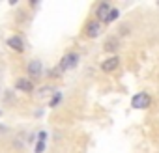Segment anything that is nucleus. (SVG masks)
Instances as JSON below:
<instances>
[{
	"mask_svg": "<svg viewBox=\"0 0 159 153\" xmlns=\"http://www.w3.org/2000/svg\"><path fill=\"white\" fill-rule=\"evenodd\" d=\"M150 103H152V97H150L146 92H140V94L133 95V99H131V107H133V108H139V110L148 108Z\"/></svg>",
	"mask_w": 159,
	"mask_h": 153,
	"instance_id": "1",
	"label": "nucleus"
},
{
	"mask_svg": "<svg viewBox=\"0 0 159 153\" xmlns=\"http://www.w3.org/2000/svg\"><path fill=\"white\" fill-rule=\"evenodd\" d=\"M77 60H79V56H77L75 52H69V54H66V56L60 60V63H58V69H60V71L73 69V67L77 65Z\"/></svg>",
	"mask_w": 159,
	"mask_h": 153,
	"instance_id": "2",
	"label": "nucleus"
},
{
	"mask_svg": "<svg viewBox=\"0 0 159 153\" xmlns=\"http://www.w3.org/2000/svg\"><path fill=\"white\" fill-rule=\"evenodd\" d=\"M111 4L109 2H101L99 6H98V10H96V17H98V21H107V17H109V13H111Z\"/></svg>",
	"mask_w": 159,
	"mask_h": 153,
	"instance_id": "3",
	"label": "nucleus"
},
{
	"mask_svg": "<svg viewBox=\"0 0 159 153\" xmlns=\"http://www.w3.org/2000/svg\"><path fill=\"white\" fill-rule=\"evenodd\" d=\"M101 34V24H99V21H90L88 24H86V36L88 37H98Z\"/></svg>",
	"mask_w": 159,
	"mask_h": 153,
	"instance_id": "4",
	"label": "nucleus"
},
{
	"mask_svg": "<svg viewBox=\"0 0 159 153\" xmlns=\"http://www.w3.org/2000/svg\"><path fill=\"white\" fill-rule=\"evenodd\" d=\"M118 65H120V58L118 56H111V58H107L101 63V69L103 71H114V69H118Z\"/></svg>",
	"mask_w": 159,
	"mask_h": 153,
	"instance_id": "5",
	"label": "nucleus"
},
{
	"mask_svg": "<svg viewBox=\"0 0 159 153\" xmlns=\"http://www.w3.org/2000/svg\"><path fill=\"white\" fill-rule=\"evenodd\" d=\"M8 45H10V49H13V50H17V52H23V50H25V41H23L19 36H11V37L8 39Z\"/></svg>",
	"mask_w": 159,
	"mask_h": 153,
	"instance_id": "6",
	"label": "nucleus"
},
{
	"mask_svg": "<svg viewBox=\"0 0 159 153\" xmlns=\"http://www.w3.org/2000/svg\"><path fill=\"white\" fill-rule=\"evenodd\" d=\"M15 86H17V90H21V92H26V94L34 90V84H32L28 79H17Z\"/></svg>",
	"mask_w": 159,
	"mask_h": 153,
	"instance_id": "7",
	"label": "nucleus"
},
{
	"mask_svg": "<svg viewBox=\"0 0 159 153\" xmlns=\"http://www.w3.org/2000/svg\"><path fill=\"white\" fill-rule=\"evenodd\" d=\"M28 73L32 76H41V62L39 60H32L28 63Z\"/></svg>",
	"mask_w": 159,
	"mask_h": 153,
	"instance_id": "8",
	"label": "nucleus"
},
{
	"mask_svg": "<svg viewBox=\"0 0 159 153\" xmlns=\"http://www.w3.org/2000/svg\"><path fill=\"white\" fill-rule=\"evenodd\" d=\"M60 101H62V94H60V92H56V94L52 95V99H51L49 107H52V108H54V107H58V103H60Z\"/></svg>",
	"mask_w": 159,
	"mask_h": 153,
	"instance_id": "9",
	"label": "nucleus"
},
{
	"mask_svg": "<svg viewBox=\"0 0 159 153\" xmlns=\"http://www.w3.org/2000/svg\"><path fill=\"white\" fill-rule=\"evenodd\" d=\"M118 15H120V11H118V10H114V8H112V10H111V13H109V17H107V21H105V23H112V21H116V19H118Z\"/></svg>",
	"mask_w": 159,
	"mask_h": 153,
	"instance_id": "10",
	"label": "nucleus"
},
{
	"mask_svg": "<svg viewBox=\"0 0 159 153\" xmlns=\"http://www.w3.org/2000/svg\"><path fill=\"white\" fill-rule=\"evenodd\" d=\"M116 47H118V45H116V39H111V41L105 45V50H116Z\"/></svg>",
	"mask_w": 159,
	"mask_h": 153,
	"instance_id": "11",
	"label": "nucleus"
},
{
	"mask_svg": "<svg viewBox=\"0 0 159 153\" xmlns=\"http://www.w3.org/2000/svg\"><path fill=\"white\" fill-rule=\"evenodd\" d=\"M43 149H45V140H38V144H36V153H43Z\"/></svg>",
	"mask_w": 159,
	"mask_h": 153,
	"instance_id": "12",
	"label": "nucleus"
}]
</instances>
